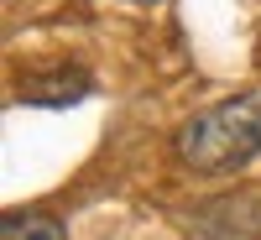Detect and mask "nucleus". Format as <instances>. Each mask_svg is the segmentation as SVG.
Segmentation results:
<instances>
[{
  "mask_svg": "<svg viewBox=\"0 0 261 240\" xmlns=\"http://www.w3.org/2000/svg\"><path fill=\"white\" fill-rule=\"evenodd\" d=\"M178 162L204 172V178H225L241 172L246 162L261 157V89H246L225 104H209L193 120L178 125Z\"/></svg>",
  "mask_w": 261,
  "mask_h": 240,
  "instance_id": "obj_1",
  "label": "nucleus"
},
{
  "mask_svg": "<svg viewBox=\"0 0 261 240\" xmlns=\"http://www.w3.org/2000/svg\"><path fill=\"white\" fill-rule=\"evenodd\" d=\"M89 89H94V78L79 73V68H58V73H32V78H21V99H27V104H53V110L79 104Z\"/></svg>",
  "mask_w": 261,
  "mask_h": 240,
  "instance_id": "obj_2",
  "label": "nucleus"
},
{
  "mask_svg": "<svg viewBox=\"0 0 261 240\" xmlns=\"http://www.w3.org/2000/svg\"><path fill=\"white\" fill-rule=\"evenodd\" d=\"M0 240H68V230H63V220H53L42 209H11L0 220Z\"/></svg>",
  "mask_w": 261,
  "mask_h": 240,
  "instance_id": "obj_3",
  "label": "nucleus"
},
{
  "mask_svg": "<svg viewBox=\"0 0 261 240\" xmlns=\"http://www.w3.org/2000/svg\"><path fill=\"white\" fill-rule=\"evenodd\" d=\"M136 6H151V0H136Z\"/></svg>",
  "mask_w": 261,
  "mask_h": 240,
  "instance_id": "obj_4",
  "label": "nucleus"
}]
</instances>
